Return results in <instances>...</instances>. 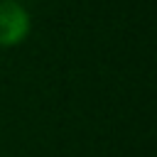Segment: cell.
I'll use <instances>...</instances> for the list:
<instances>
[{"label":"cell","instance_id":"obj_1","mask_svg":"<svg viewBox=\"0 0 157 157\" xmlns=\"http://www.w3.org/2000/svg\"><path fill=\"white\" fill-rule=\"evenodd\" d=\"M32 32V17L17 0H0V47L12 49Z\"/></svg>","mask_w":157,"mask_h":157}]
</instances>
